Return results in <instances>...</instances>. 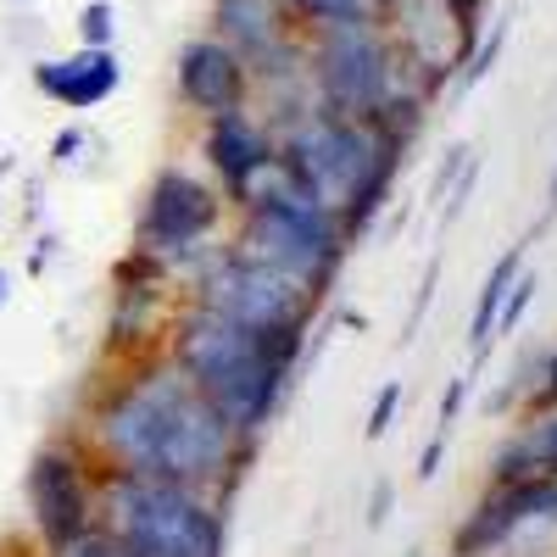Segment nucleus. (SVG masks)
<instances>
[{
    "instance_id": "1",
    "label": "nucleus",
    "mask_w": 557,
    "mask_h": 557,
    "mask_svg": "<svg viewBox=\"0 0 557 557\" xmlns=\"http://www.w3.org/2000/svg\"><path fill=\"white\" fill-rule=\"evenodd\" d=\"M73 435L96 457V469L173 480L223 502L240 491L251 462L262 457L207 407V396L178 374L168 351L107 362L96 391L84 396V418L73 424Z\"/></svg>"
},
{
    "instance_id": "2",
    "label": "nucleus",
    "mask_w": 557,
    "mask_h": 557,
    "mask_svg": "<svg viewBox=\"0 0 557 557\" xmlns=\"http://www.w3.org/2000/svg\"><path fill=\"white\" fill-rule=\"evenodd\" d=\"M307 346L312 341H301V335H262V330H246V323H228L218 312L184 307V301L162 341V351L178 362V374L257 451L296 391Z\"/></svg>"
},
{
    "instance_id": "3",
    "label": "nucleus",
    "mask_w": 557,
    "mask_h": 557,
    "mask_svg": "<svg viewBox=\"0 0 557 557\" xmlns=\"http://www.w3.org/2000/svg\"><path fill=\"white\" fill-rule=\"evenodd\" d=\"M273 146H278V173L290 178V190L330 207L346 223L351 246H362L391 212L412 139H401L380 117H341V112L312 107L290 123H278Z\"/></svg>"
},
{
    "instance_id": "4",
    "label": "nucleus",
    "mask_w": 557,
    "mask_h": 557,
    "mask_svg": "<svg viewBox=\"0 0 557 557\" xmlns=\"http://www.w3.org/2000/svg\"><path fill=\"white\" fill-rule=\"evenodd\" d=\"M228 246L246 251L262 268H273V273L296 278V285H307L323 301H330V290L341 285V273L357 251L346 223L330 207H318L301 190H290V178L278 173V162L268 168V178L257 190L228 212Z\"/></svg>"
},
{
    "instance_id": "5",
    "label": "nucleus",
    "mask_w": 557,
    "mask_h": 557,
    "mask_svg": "<svg viewBox=\"0 0 557 557\" xmlns=\"http://www.w3.org/2000/svg\"><path fill=\"white\" fill-rule=\"evenodd\" d=\"M96 530L123 557H228V502L173 480L101 469Z\"/></svg>"
},
{
    "instance_id": "6",
    "label": "nucleus",
    "mask_w": 557,
    "mask_h": 557,
    "mask_svg": "<svg viewBox=\"0 0 557 557\" xmlns=\"http://www.w3.org/2000/svg\"><path fill=\"white\" fill-rule=\"evenodd\" d=\"M301 62L312 101L341 117H385L396 101H430L435 96L407 73L385 23H330L301 34Z\"/></svg>"
},
{
    "instance_id": "7",
    "label": "nucleus",
    "mask_w": 557,
    "mask_h": 557,
    "mask_svg": "<svg viewBox=\"0 0 557 557\" xmlns=\"http://www.w3.org/2000/svg\"><path fill=\"white\" fill-rule=\"evenodd\" d=\"M228 240V201L223 190L190 162H162L139 196L128 257L162 268L173 285L190 273L212 246Z\"/></svg>"
},
{
    "instance_id": "8",
    "label": "nucleus",
    "mask_w": 557,
    "mask_h": 557,
    "mask_svg": "<svg viewBox=\"0 0 557 557\" xmlns=\"http://www.w3.org/2000/svg\"><path fill=\"white\" fill-rule=\"evenodd\" d=\"M178 296H184V307L218 312V318L246 323V330H262V335H301V341H312L318 318H323V296H312L307 285H296V278L251 262L228 240L212 246L190 273L178 278Z\"/></svg>"
},
{
    "instance_id": "9",
    "label": "nucleus",
    "mask_w": 557,
    "mask_h": 557,
    "mask_svg": "<svg viewBox=\"0 0 557 557\" xmlns=\"http://www.w3.org/2000/svg\"><path fill=\"white\" fill-rule=\"evenodd\" d=\"M96 485L101 469L96 457L84 451V441L73 430L45 435L28 451V469H23V519H28V546L45 552H62L78 535L96 530Z\"/></svg>"
},
{
    "instance_id": "10",
    "label": "nucleus",
    "mask_w": 557,
    "mask_h": 557,
    "mask_svg": "<svg viewBox=\"0 0 557 557\" xmlns=\"http://www.w3.org/2000/svg\"><path fill=\"white\" fill-rule=\"evenodd\" d=\"M385 34L396 45V57L407 73L441 96L446 84H457L462 62H469L480 39V12L451 7V0H385Z\"/></svg>"
},
{
    "instance_id": "11",
    "label": "nucleus",
    "mask_w": 557,
    "mask_h": 557,
    "mask_svg": "<svg viewBox=\"0 0 557 557\" xmlns=\"http://www.w3.org/2000/svg\"><path fill=\"white\" fill-rule=\"evenodd\" d=\"M178 301L184 296H178V285H173L162 268L139 262V257H123L117 273H112V296H107L101 362H134V357L162 351Z\"/></svg>"
},
{
    "instance_id": "12",
    "label": "nucleus",
    "mask_w": 557,
    "mask_h": 557,
    "mask_svg": "<svg viewBox=\"0 0 557 557\" xmlns=\"http://www.w3.org/2000/svg\"><path fill=\"white\" fill-rule=\"evenodd\" d=\"M173 96L196 123L251 112V67L212 34H190L173 51Z\"/></svg>"
},
{
    "instance_id": "13",
    "label": "nucleus",
    "mask_w": 557,
    "mask_h": 557,
    "mask_svg": "<svg viewBox=\"0 0 557 557\" xmlns=\"http://www.w3.org/2000/svg\"><path fill=\"white\" fill-rule=\"evenodd\" d=\"M207 34L223 39L251 67V84L285 67H301V28L285 12V0H212Z\"/></svg>"
},
{
    "instance_id": "14",
    "label": "nucleus",
    "mask_w": 557,
    "mask_h": 557,
    "mask_svg": "<svg viewBox=\"0 0 557 557\" xmlns=\"http://www.w3.org/2000/svg\"><path fill=\"white\" fill-rule=\"evenodd\" d=\"M278 162V146H273V128L251 112H235V117H212L201 123V173L223 190L228 212H235L257 184L268 178V168Z\"/></svg>"
},
{
    "instance_id": "15",
    "label": "nucleus",
    "mask_w": 557,
    "mask_h": 557,
    "mask_svg": "<svg viewBox=\"0 0 557 557\" xmlns=\"http://www.w3.org/2000/svg\"><path fill=\"white\" fill-rule=\"evenodd\" d=\"M28 78H34V89L51 107L96 112V107H107L117 96L123 62H117V51H89V45H78V51H67V57H39L28 67Z\"/></svg>"
},
{
    "instance_id": "16",
    "label": "nucleus",
    "mask_w": 557,
    "mask_h": 557,
    "mask_svg": "<svg viewBox=\"0 0 557 557\" xmlns=\"http://www.w3.org/2000/svg\"><path fill=\"white\" fill-rule=\"evenodd\" d=\"M530 474H557V401L552 407H524L519 424L485 457V480H530Z\"/></svg>"
},
{
    "instance_id": "17",
    "label": "nucleus",
    "mask_w": 557,
    "mask_h": 557,
    "mask_svg": "<svg viewBox=\"0 0 557 557\" xmlns=\"http://www.w3.org/2000/svg\"><path fill=\"white\" fill-rule=\"evenodd\" d=\"M530 246H535V235L519 240V246H507V251L491 262L485 285H480V296H474V312H469V368H474V374H480V362H485L491 346H496V312H502L507 290H513V278L530 268Z\"/></svg>"
},
{
    "instance_id": "18",
    "label": "nucleus",
    "mask_w": 557,
    "mask_h": 557,
    "mask_svg": "<svg viewBox=\"0 0 557 557\" xmlns=\"http://www.w3.org/2000/svg\"><path fill=\"white\" fill-rule=\"evenodd\" d=\"M507 34H513V23H507V17H496L491 23V34H480L474 39V51H469V62H462V73H457V96H469V89H480L485 84V73L496 67V57H502V45H507Z\"/></svg>"
},
{
    "instance_id": "19",
    "label": "nucleus",
    "mask_w": 557,
    "mask_h": 557,
    "mask_svg": "<svg viewBox=\"0 0 557 557\" xmlns=\"http://www.w3.org/2000/svg\"><path fill=\"white\" fill-rule=\"evenodd\" d=\"M73 34H78V45H89V51H112V39H117V7H112V0H89V7H78Z\"/></svg>"
},
{
    "instance_id": "20",
    "label": "nucleus",
    "mask_w": 557,
    "mask_h": 557,
    "mask_svg": "<svg viewBox=\"0 0 557 557\" xmlns=\"http://www.w3.org/2000/svg\"><path fill=\"white\" fill-rule=\"evenodd\" d=\"M435 285H441V257H430V262H424V273H418L412 307H407V318H401V346H412V341H418V330H424V318H430V307H435Z\"/></svg>"
},
{
    "instance_id": "21",
    "label": "nucleus",
    "mask_w": 557,
    "mask_h": 557,
    "mask_svg": "<svg viewBox=\"0 0 557 557\" xmlns=\"http://www.w3.org/2000/svg\"><path fill=\"white\" fill-rule=\"evenodd\" d=\"M535 290H541V268H524L519 278H513V290H507V301H502V312H496V341L502 335H513L519 323H524V312H530V301H535Z\"/></svg>"
},
{
    "instance_id": "22",
    "label": "nucleus",
    "mask_w": 557,
    "mask_h": 557,
    "mask_svg": "<svg viewBox=\"0 0 557 557\" xmlns=\"http://www.w3.org/2000/svg\"><path fill=\"white\" fill-rule=\"evenodd\" d=\"M530 374H535V380H524L519 412H524V407H552V401H557V346L541 351V357H530Z\"/></svg>"
},
{
    "instance_id": "23",
    "label": "nucleus",
    "mask_w": 557,
    "mask_h": 557,
    "mask_svg": "<svg viewBox=\"0 0 557 557\" xmlns=\"http://www.w3.org/2000/svg\"><path fill=\"white\" fill-rule=\"evenodd\" d=\"M469 396H474V368H462V374H451V385H446V396L435 407V430L441 435L457 430V418H462V407H469Z\"/></svg>"
},
{
    "instance_id": "24",
    "label": "nucleus",
    "mask_w": 557,
    "mask_h": 557,
    "mask_svg": "<svg viewBox=\"0 0 557 557\" xmlns=\"http://www.w3.org/2000/svg\"><path fill=\"white\" fill-rule=\"evenodd\" d=\"M396 407H401V380H385L380 385V396H374V407H368V441H385L391 435V424H396Z\"/></svg>"
},
{
    "instance_id": "25",
    "label": "nucleus",
    "mask_w": 557,
    "mask_h": 557,
    "mask_svg": "<svg viewBox=\"0 0 557 557\" xmlns=\"http://www.w3.org/2000/svg\"><path fill=\"white\" fill-rule=\"evenodd\" d=\"M469 162H474V146H451V151H446V162L435 168V184H430V201H435V207L451 196V184L462 178V168H469Z\"/></svg>"
},
{
    "instance_id": "26",
    "label": "nucleus",
    "mask_w": 557,
    "mask_h": 557,
    "mask_svg": "<svg viewBox=\"0 0 557 557\" xmlns=\"http://www.w3.org/2000/svg\"><path fill=\"white\" fill-rule=\"evenodd\" d=\"M96 139H89V128H62L57 139H51V168H78L84 157L78 151H89Z\"/></svg>"
},
{
    "instance_id": "27",
    "label": "nucleus",
    "mask_w": 557,
    "mask_h": 557,
    "mask_svg": "<svg viewBox=\"0 0 557 557\" xmlns=\"http://www.w3.org/2000/svg\"><path fill=\"white\" fill-rule=\"evenodd\" d=\"M45 557H123V552H117V546H112L101 530H89V535H78L73 546H62V552H45Z\"/></svg>"
},
{
    "instance_id": "28",
    "label": "nucleus",
    "mask_w": 557,
    "mask_h": 557,
    "mask_svg": "<svg viewBox=\"0 0 557 557\" xmlns=\"http://www.w3.org/2000/svg\"><path fill=\"white\" fill-rule=\"evenodd\" d=\"M446 446H451V435H441V430H435V435H430V446L418 451V469H412V474H418V485H430V480L441 474V457H446Z\"/></svg>"
},
{
    "instance_id": "29",
    "label": "nucleus",
    "mask_w": 557,
    "mask_h": 557,
    "mask_svg": "<svg viewBox=\"0 0 557 557\" xmlns=\"http://www.w3.org/2000/svg\"><path fill=\"white\" fill-rule=\"evenodd\" d=\"M391 502H396V485H391V480H380L374 491H368V530H385Z\"/></svg>"
},
{
    "instance_id": "30",
    "label": "nucleus",
    "mask_w": 557,
    "mask_h": 557,
    "mask_svg": "<svg viewBox=\"0 0 557 557\" xmlns=\"http://www.w3.org/2000/svg\"><path fill=\"white\" fill-rule=\"evenodd\" d=\"M51 262H57V235H39L34 251H28V273H45Z\"/></svg>"
},
{
    "instance_id": "31",
    "label": "nucleus",
    "mask_w": 557,
    "mask_h": 557,
    "mask_svg": "<svg viewBox=\"0 0 557 557\" xmlns=\"http://www.w3.org/2000/svg\"><path fill=\"white\" fill-rule=\"evenodd\" d=\"M557 218V162H552V178H546V218H541V228Z\"/></svg>"
},
{
    "instance_id": "32",
    "label": "nucleus",
    "mask_w": 557,
    "mask_h": 557,
    "mask_svg": "<svg viewBox=\"0 0 557 557\" xmlns=\"http://www.w3.org/2000/svg\"><path fill=\"white\" fill-rule=\"evenodd\" d=\"M7 307H12V268L0 262V312H7Z\"/></svg>"
},
{
    "instance_id": "33",
    "label": "nucleus",
    "mask_w": 557,
    "mask_h": 557,
    "mask_svg": "<svg viewBox=\"0 0 557 557\" xmlns=\"http://www.w3.org/2000/svg\"><path fill=\"white\" fill-rule=\"evenodd\" d=\"M451 7H469V12H480V7H485V0H451Z\"/></svg>"
},
{
    "instance_id": "34",
    "label": "nucleus",
    "mask_w": 557,
    "mask_h": 557,
    "mask_svg": "<svg viewBox=\"0 0 557 557\" xmlns=\"http://www.w3.org/2000/svg\"><path fill=\"white\" fill-rule=\"evenodd\" d=\"M34 557H39V552H34Z\"/></svg>"
}]
</instances>
